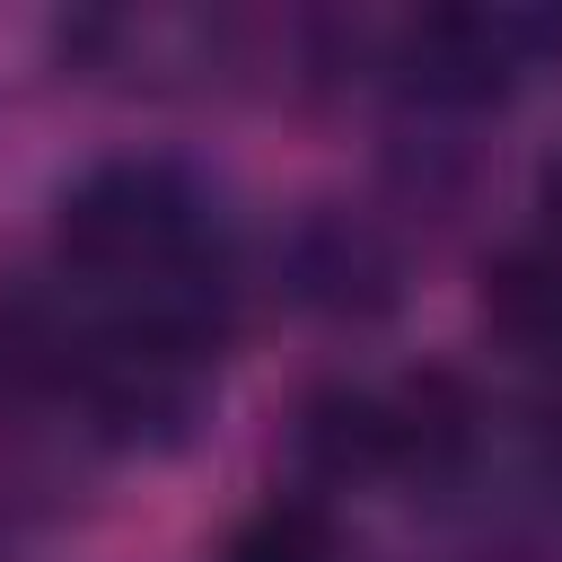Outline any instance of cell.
Returning a JSON list of instances; mask_svg holds the SVG:
<instances>
[{
	"label": "cell",
	"mask_w": 562,
	"mask_h": 562,
	"mask_svg": "<svg viewBox=\"0 0 562 562\" xmlns=\"http://www.w3.org/2000/svg\"><path fill=\"white\" fill-rule=\"evenodd\" d=\"M184 237V211L167 202L158 176H97L61 202V255L97 263V272H140V263H167V246Z\"/></svg>",
	"instance_id": "cell-1"
},
{
	"label": "cell",
	"mask_w": 562,
	"mask_h": 562,
	"mask_svg": "<svg viewBox=\"0 0 562 562\" xmlns=\"http://www.w3.org/2000/svg\"><path fill=\"white\" fill-rule=\"evenodd\" d=\"M544 228H553V255H562V158L544 167Z\"/></svg>",
	"instance_id": "cell-4"
},
{
	"label": "cell",
	"mask_w": 562,
	"mask_h": 562,
	"mask_svg": "<svg viewBox=\"0 0 562 562\" xmlns=\"http://www.w3.org/2000/svg\"><path fill=\"white\" fill-rule=\"evenodd\" d=\"M228 562H334V527H325V509H307V501H272L263 518L237 527Z\"/></svg>",
	"instance_id": "cell-3"
},
{
	"label": "cell",
	"mask_w": 562,
	"mask_h": 562,
	"mask_svg": "<svg viewBox=\"0 0 562 562\" xmlns=\"http://www.w3.org/2000/svg\"><path fill=\"white\" fill-rule=\"evenodd\" d=\"M483 316H492L509 342H562V255H553V246L501 255V263L483 272Z\"/></svg>",
	"instance_id": "cell-2"
}]
</instances>
